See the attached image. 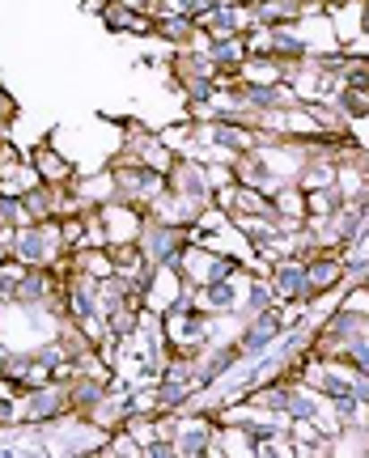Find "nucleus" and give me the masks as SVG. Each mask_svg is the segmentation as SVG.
<instances>
[{"label": "nucleus", "instance_id": "1", "mask_svg": "<svg viewBox=\"0 0 369 458\" xmlns=\"http://www.w3.org/2000/svg\"><path fill=\"white\" fill-rule=\"evenodd\" d=\"M166 191H170V196H178V199H192V204H200V208H212L209 165L178 153L175 162H170V170H166Z\"/></svg>", "mask_w": 369, "mask_h": 458}, {"label": "nucleus", "instance_id": "4", "mask_svg": "<svg viewBox=\"0 0 369 458\" xmlns=\"http://www.w3.org/2000/svg\"><path fill=\"white\" fill-rule=\"evenodd\" d=\"M195 301H200L212 318H217V314H234L238 310V289H234V276H217V280H209V284H200V289H195Z\"/></svg>", "mask_w": 369, "mask_h": 458}, {"label": "nucleus", "instance_id": "8", "mask_svg": "<svg viewBox=\"0 0 369 458\" xmlns=\"http://www.w3.org/2000/svg\"><path fill=\"white\" fill-rule=\"evenodd\" d=\"M107 4H111V0H85V13L102 17V13H107Z\"/></svg>", "mask_w": 369, "mask_h": 458}, {"label": "nucleus", "instance_id": "5", "mask_svg": "<svg viewBox=\"0 0 369 458\" xmlns=\"http://www.w3.org/2000/svg\"><path fill=\"white\" fill-rule=\"evenodd\" d=\"M209 60L217 64V72H238V68L251 60V43H246V34H225V38H212Z\"/></svg>", "mask_w": 369, "mask_h": 458}, {"label": "nucleus", "instance_id": "6", "mask_svg": "<svg viewBox=\"0 0 369 458\" xmlns=\"http://www.w3.org/2000/svg\"><path fill=\"white\" fill-rule=\"evenodd\" d=\"M102 21H107V30H115V34H153V17L128 9L124 0H111L107 13H102Z\"/></svg>", "mask_w": 369, "mask_h": 458}, {"label": "nucleus", "instance_id": "3", "mask_svg": "<svg viewBox=\"0 0 369 458\" xmlns=\"http://www.w3.org/2000/svg\"><path fill=\"white\" fill-rule=\"evenodd\" d=\"M30 165H34V174H39L43 182H73L77 179V170L64 162V153H60L56 145H47V140L30 148Z\"/></svg>", "mask_w": 369, "mask_h": 458}, {"label": "nucleus", "instance_id": "7", "mask_svg": "<svg viewBox=\"0 0 369 458\" xmlns=\"http://www.w3.org/2000/svg\"><path fill=\"white\" fill-rule=\"evenodd\" d=\"M21 157H26V153H21L13 140H4V136H0V170H4V165H13V162H21Z\"/></svg>", "mask_w": 369, "mask_h": 458}, {"label": "nucleus", "instance_id": "2", "mask_svg": "<svg viewBox=\"0 0 369 458\" xmlns=\"http://www.w3.org/2000/svg\"><path fill=\"white\" fill-rule=\"evenodd\" d=\"M344 272H348V263H344V255H314V259L305 263V284H310V297L319 301V297L336 293V289H344Z\"/></svg>", "mask_w": 369, "mask_h": 458}]
</instances>
